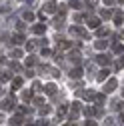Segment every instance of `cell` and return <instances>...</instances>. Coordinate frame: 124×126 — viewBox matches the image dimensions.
Instances as JSON below:
<instances>
[{"mask_svg": "<svg viewBox=\"0 0 124 126\" xmlns=\"http://www.w3.org/2000/svg\"><path fill=\"white\" fill-rule=\"evenodd\" d=\"M70 76H72V78H80V76H82V68H72V70H70Z\"/></svg>", "mask_w": 124, "mask_h": 126, "instance_id": "5bb4252c", "label": "cell"}, {"mask_svg": "<svg viewBox=\"0 0 124 126\" xmlns=\"http://www.w3.org/2000/svg\"><path fill=\"white\" fill-rule=\"evenodd\" d=\"M100 16H102V18H110V16H112V10H102Z\"/></svg>", "mask_w": 124, "mask_h": 126, "instance_id": "f546056e", "label": "cell"}, {"mask_svg": "<svg viewBox=\"0 0 124 126\" xmlns=\"http://www.w3.org/2000/svg\"><path fill=\"white\" fill-rule=\"evenodd\" d=\"M12 56H14V58H22V50L14 48V50H12Z\"/></svg>", "mask_w": 124, "mask_h": 126, "instance_id": "1f68e13d", "label": "cell"}, {"mask_svg": "<svg viewBox=\"0 0 124 126\" xmlns=\"http://www.w3.org/2000/svg\"><path fill=\"white\" fill-rule=\"evenodd\" d=\"M96 62H98L100 66H108V64H110V58H108L106 54H98L96 56Z\"/></svg>", "mask_w": 124, "mask_h": 126, "instance_id": "5b68a950", "label": "cell"}, {"mask_svg": "<svg viewBox=\"0 0 124 126\" xmlns=\"http://www.w3.org/2000/svg\"><path fill=\"white\" fill-rule=\"evenodd\" d=\"M118 2H122V4H124V0H118Z\"/></svg>", "mask_w": 124, "mask_h": 126, "instance_id": "bcb514c9", "label": "cell"}, {"mask_svg": "<svg viewBox=\"0 0 124 126\" xmlns=\"http://www.w3.org/2000/svg\"><path fill=\"white\" fill-rule=\"evenodd\" d=\"M66 110H68V106H60V108H58V116H64Z\"/></svg>", "mask_w": 124, "mask_h": 126, "instance_id": "d6a6232c", "label": "cell"}, {"mask_svg": "<svg viewBox=\"0 0 124 126\" xmlns=\"http://www.w3.org/2000/svg\"><path fill=\"white\" fill-rule=\"evenodd\" d=\"M104 126H116V120L114 118H106L104 120Z\"/></svg>", "mask_w": 124, "mask_h": 126, "instance_id": "83f0119b", "label": "cell"}, {"mask_svg": "<svg viewBox=\"0 0 124 126\" xmlns=\"http://www.w3.org/2000/svg\"><path fill=\"white\" fill-rule=\"evenodd\" d=\"M22 82H24L22 78H20V76H16V78H14V80H12V88H14V90H18V88H22Z\"/></svg>", "mask_w": 124, "mask_h": 126, "instance_id": "30bf717a", "label": "cell"}, {"mask_svg": "<svg viewBox=\"0 0 124 126\" xmlns=\"http://www.w3.org/2000/svg\"><path fill=\"white\" fill-rule=\"evenodd\" d=\"M22 98H24V100H30V98H32V92H30V90L22 92Z\"/></svg>", "mask_w": 124, "mask_h": 126, "instance_id": "836d02e7", "label": "cell"}, {"mask_svg": "<svg viewBox=\"0 0 124 126\" xmlns=\"http://www.w3.org/2000/svg\"><path fill=\"white\" fill-rule=\"evenodd\" d=\"M116 68L120 70V68H124V56L122 58H118V62H116Z\"/></svg>", "mask_w": 124, "mask_h": 126, "instance_id": "e575fe53", "label": "cell"}, {"mask_svg": "<svg viewBox=\"0 0 124 126\" xmlns=\"http://www.w3.org/2000/svg\"><path fill=\"white\" fill-rule=\"evenodd\" d=\"M36 126H48V120H46V118H40V120L36 122Z\"/></svg>", "mask_w": 124, "mask_h": 126, "instance_id": "d590c367", "label": "cell"}, {"mask_svg": "<svg viewBox=\"0 0 124 126\" xmlns=\"http://www.w3.org/2000/svg\"><path fill=\"white\" fill-rule=\"evenodd\" d=\"M64 126H76V124H74V122H68V124H64Z\"/></svg>", "mask_w": 124, "mask_h": 126, "instance_id": "7bdbcfd3", "label": "cell"}, {"mask_svg": "<svg viewBox=\"0 0 124 126\" xmlns=\"http://www.w3.org/2000/svg\"><path fill=\"white\" fill-rule=\"evenodd\" d=\"M122 38H124V30H122Z\"/></svg>", "mask_w": 124, "mask_h": 126, "instance_id": "7dc6e473", "label": "cell"}, {"mask_svg": "<svg viewBox=\"0 0 124 126\" xmlns=\"http://www.w3.org/2000/svg\"><path fill=\"white\" fill-rule=\"evenodd\" d=\"M48 112H50V106H46V104H44V106H40V114H42V116H46Z\"/></svg>", "mask_w": 124, "mask_h": 126, "instance_id": "4316f807", "label": "cell"}, {"mask_svg": "<svg viewBox=\"0 0 124 126\" xmlns=\"http://www.w3.org/2000/svg\"><path fill=\"white\" fill-rule=\"evenodd\" d=\"M10 66H12L14 70H22V68H20V64H18V62H12V64H10Z\"/></svg>", "mask_w": 124, "mask_h": 126, "instance_id": "f35d334b", "label": "cell"}, {"mask_svg": "<svg viewBox=\"0 0 124 126\" xmlns=\"http://www.w3.org/2000/svg\"><path fill=\"white\" fill-rule=\"evenodd\" d=\"M94 46H96V50H104V48H106V46H108V42L100 38V40H96V42H94Z\"/></svg>", "mask_w": 124, "mask_h": 126, "instance_id": "7c38bea8", "label": "cell"}, {"mask_svg": "<svg viewBox=\"0 0 124 126\" xmlns=\"http://www.w3.org/2000/svg\"><path fill=\"white\" fill-rule=\"evenodd\" d=\"M96 34H98L100 38H102V36H106V34H108V28H106V26H102V28H96Z\"/></svg>", "mask_w": 124, "mask_h": 126, "instance_id": "44dd1931", "label": "cell"}, {"mask_svg": "<svg viewBox=\"0 0 124 126\" xmlns=\"http://www.w3.org/2000/svg\"><path fill=\"white\" fill-rule=\"evenodd\" d=\"M84 126H96V122H94V120H92V118H88V120L84 122Z\"/></svg>", "mask_w": 124, "mask_h": 126, "instance_id": "8d00e7d4", "label": "cell"}, {"mask_svg": "<svg viewBox=\"0 0 124 126\" xmlns=\"http://www.w3.org/2000/svg\"><path fill=\"white\" fill-rule=\"evenodd\" d=\"M72 46V42H68V40H62V42H58V48H70Z\"/></svg>", "mask_w": 124, "mask_h": 126, "instance_id": "603a6c76", "label": "cell"}, {"mask_svg": "<svg viewBox=\"0 0 124 126\" xmlns=\"http://www.w3.org/2000/svg\"><path fill=\"white\" fill-rule=\"evenodd\" d=\"M84 4H86V6H90V8H94V6L98 4V0H84Z\"/></svg>", "mask_w": 124, "mask_h": 126, "instance_id": "f1b7e54d", "label": "cell"}, {"mask_svg": "<svg viewBox=\"0 0 124 126\" xmlns=\"http://www.w3.org/2000/svg\"><path fill=\"white\" fill-rule=\"evenodd\" d=\"M0 124H2V116H0Z\"/></svg>", "mask_w": 124, "mask_h": 126, "instance_id": "f6af8a7d", "label": "cell"}, {"mask_svg": "<svg viewBox=\"0 0 124 126\" xmlns=\"http://www.w3.org/2000/svg\"><path fill=\"white\" fill-rule=\"evenodd\" d=\"M22 16H24V20H28V22H30V20H34V14H32V12H28V10L22 14Z\"/></svg>", "mask_w": 124, "mask_h": 126, "instance_id": "484cf974", "label": "cell"}, {"mask_svg": "<svg viewBox=\"0 0 124 126\" xmlns=\"http://www.w3.org/2000/svg\"><path fill=\"white\" fill-rule=\"evenodd\" d=\"M112 110H122V100H114L112 102Z\"/></svg>", "mask_w": 124, "mask_h": 126, "instance_id": "d4e9b609", "label": "cell"}, {"mask_svg": "<svg viewBox=\"0 0 124 126\" xmlns=\"http://www.w3.org/2000/svg\"><path fill=\"white\" fill-rule=\"evenodd\" d=\"M82 112H84V114L90 118V116H94V114H96V110H94V108H90V106H86V108L82 110Z\"/></svg>", "mask_w": 124, "mask_h": 126, "instance_id": "ffe728a7", "label": "cell"}, {"mask_svg": "<svg viewBox=\"0 0 124 126\" xmlns=\"http://www.w3.org/2000/svg\"><path fill=\"white\" fill-rule=\"evenodd\" d=\"M98 24H100V20H98L96 16H90V18H88V26H90V28H98Z\"/></svg>", "mask_w": 124, "mask_h": 126, "instance_id": "8fae6325", "label": "cell"}, {"mask_svg": "<svg viewBox=\"0 0 124 126\" xmlns=\"http://www.w3.org/2000/svg\"><path fill=\"white\" fill-rule=\"evenodd\" d=\"M26 2H32V0H26Z\"/></svg>", "mask_w": 124, "mask_h": 126, "instance_id": "c3c4849f", "label": "cell"}, {"mask_svg": "<svg viewBox=\"0 0 124 126\" xmlns=\"http://www.w3.org/2000/svg\"><path fill=\"white\" fill-rule=\"evenodd\" d=\"M42 10H44V12H48V14H52V12H56V10H58V6L54 4V0H48V2L42 6Z\"/></svg>", "mask_w": 124, "mask_h": 126, "instance_id": "3957f363", "label": "cell"}, {"mask_svg": "<svg viewBox=\"0 0 124 126\" xmlns=\"http://www.w3.org/2000/svg\"><path fill=\"white\" fill-rule=\"evenodd\" d=\"M120 122H124V112H122V114H120Z\"/></svg>", "mask_w": 124, "mask_h": 126, "instance_id": "b9f144b4", "label": "cell"}, {"mask_svg": "<svg viewBox=\"0 0 124 126\" xmlns=\"http://www.w3.org/2000/svg\"><path fill=\"white\" fill-rule=\"evenodd\" d=\"M68 58H70V62H74V64H80V62H82L80 52H70V54H68Z\"/></svg>", "mask_w": 124, "mask_h": 126, "instance_id": "52a82bcc", "label": "cell"}, {"mask_svg": "<svg viewBox=\"0 0 124 126\" xmlns=\"http://www.w3.org/2000/svg\"><path fill=\"white\" fill-rule=\"evenodd\" d=\"M2 108H4V110H12V108H14V96H12V94L2 102Z\"/></svg>", "mask_w": 124, "mask_h": 126, "instance_id": "8992f818", "label": "cell"}, {"mask_svg": "<svg viewBox=\"0 0 124 126\" xmlns=\"http://www.w3.org/2000/svg\"><path fill=\"white\" fill-rule=\"evenodd\" d=\"M104 4H106V6H110V4H114V0H104Z\"/></svg>", "mask_w": 124, "mask_h": 126, "instance_id": "60d3db41", "label": "cell"}, {"mask_svg": "<svg viewBox=\"0 0 124 126\" xmlns=\"http://www.w3.org/2000/svg\"><path fill=\"white\" fill-rule=\"evenodd\" d=\"M80 114V102H74L72 104V110H70V120H76Z\"/></svg>", "mask_w": 124, "mask_h": 126, "instance_id": "277c9868", "label": "cell"}, {"mask_svg": "<svg viewBox=\"0 0 124 126\" xmlns=\"http://www.w3.org/2000/svg\"><path fill=\"white\" fill-rule=\"evenodd\" d=\"M0 80H2V82L10 80V74H8V72H0Z\"/></svg>", "mask_w": 124, "mask_h": 126, "instance_id": "4dcf8cb0", "label": "cell"}, {"mask_svg": "<svg viewBox=\"0 0 124 126\" xmlns=\"http://www.w3.org/2000/svg\"><path fill=\"white\" fill-rule=\"evenodd\" d=\"M116 86H118V80H116V78H110V80L104 84V94H108V92L116 90Z\"/></svg>", "mask_w": 124, "mask_h": 126, "instance_id": "7a4b0ae2", "label": "cell"}, {"mask_svg": "<svg viewBox=\"0 0 124 126\" xmlns=\"http://www.w3.org/2000/svg\"><path fill=\"white\" fill-rule=\"evenodd\" d=\"M22 42H24V36H22V34H14L12 44H22Z\"/></svg>", "mask_w": 124, "mask_h": 126, "instance_id": "ac0fdd59", "label": "cell"}, {"mask_svg": "<svg viewBox=\"0 0 124 126\" xmlns=\"http://www.w3.org/2000/svg\"><path fill=\"white\" fill-rule=\"evenodd\" d=\"M26 126H32V124H26Z\"/></svg>", "mask_w": 124, "mask_h": 126, "instance_id": "681fc988", "label": "cell"}, {"mask_svg": "<svg viewBox=\"0 0 124 126\" xmlns=\"http://www.w3.org/2000/svg\"><path fill=\"white\" fill-rule=\"evenodd\" d=\"M0 96H2V88H0Z\"/></svg>", "mask_w": 124, "mask_h": 126, "instance_id": "ee69618b", "label": "cell"}, {"mask_svg": "<svg viewBox=\"0 0 124 126\" xmlns=\"http://www.w3.org/2000/svg\"><path fill=\"white\" fill-rule=\"evenodd\" d=\"M112 52H116V54H122V52H124V44H120V42H114V44H112Z\"/></svg>", "mask_w": 124, "mask_h": 126, "instance_id": "9c48e42d", "label": "cell"}, {"mask_svg": "<svg viewBox=\"0 0 124 126\" xmlns=\"http://www.w3.org/2000/svg\"><path fill=\"white\" fill-rule=\"evenodd\" d=\"M70 8H76V10H78V8H82V4L78 2V0H70V4H68Z\"/></svg>", "mask_w": 124, "mask_h": 126, "instance_id": "cb8c5ba5", "label": "cell"}, {"mask_svg": "<svg viewBox=\"0 0 124 126\" xmlns=\"http://www.w3.org/2000/svg\"><path fill=\"white\" fill-rule=\"evenodd\" d=\"M70 32L74 34V36H80V38H88V32L82 28V26H72L70 28Z\"/></svg>", "mask_w": 124, "mask_h": 126, "instance_id": "6da1fadb", "label": "cell"}, {"mask_svg": "<svg viewBox=\"0 0 124 126\" xmlns=\"http://www.w3.org/2000/svg\"><path fill=\"white\" fill-rule=\"evenodd\" d=\"M20 112H24V114L28 112V114H30V112H32V110H30V108H26V106H22V108H20Z\"/></svg>", "mask_w": 124, "mask_h": 126, "instance_id": "ab89813d", "label": "cell"}, {"mask_svg": "<svg viewBox=\"0 0 124 126\" xmlns=\"http://www.w3.org/2000/svg\"><path fill=\"white\" fill-rule=\"evenodd\" d=\"M32 30H34V34H44V30H46V26H44V24H36V26H34Z\"/></svg>", "mask_w": 124, "mask_h": 126, "instance_id": "4fadbf2b", "label": "cell"}, {"mask_svg": "<svg viewBox=\"0 0 124 126\" xmlns=\"http://www.w3.org/2000/svg\"><path fill=\"white\" fill-rule=\"evenodd\" d=\"M108 74H110V72L104 68V70H100V72L96 74V78H98V80H106V78H108Z\"/></svg>", "mask_w": 124, "mask_h": 126, "instance_id": "9a60e30c", "label": "cell"}, {"mask_svg": "<svg viewBox=\"0 0 124 126\" xmlns=\"http://www.w3.org/2000/svg\"><path fill=\"white\" fill-rule=\"evenodd\" d=\"M36 62H38V60H36V56H28V58H26V66H34Z\"/></svg>", "mask_w": 124, "mask_h": 126, "instance_id": "7402d4cb", "label": "cell"}, {"mask_svg": "<svg viewBox=\"0 0 124 126\" xmlns=\"http://www.w3.org/2000/svg\"><path fill=\"white\" fill-rule=\"evenodd\" d=\"M114 22H116V24H122V22H124V14H122V12H116V14H114Z\"/></svg>", "mask_w": 124, "mask_h": 126, "instance_id": "e0dca14e", "label": "cell"}, {"mask_svg": "<svg viewBox=\"0 0 124 126\" xmlns=\"http://www.w3.org/2000/svg\"><path fill=\"white\" fill-rule=\"evenodd\" d=\"M44 92L50 94V96H54V94H56V84H46L44 86Z\"/></svg>", "mask_w": 124, "mask_h": 126, "instance_id": "ba28073f", "label": "cell"}, {"mask_svg": "<svg viewBox=\"0 0 124 126\" xmlns=\"http://www.w3.org/2000/svg\"><path fill=\"white\" fill-rule=\"evenodd\" d=\"M34 104H36V106H42L44 100H42V98H34Z\"/></svg>", "mask_w": 124, "mask_h": 126, "instance_id": "74e56055", "label": "cell"}, {"mask_svg": "<svg viewBox=\"0 0 124 126\" xmlns=\"http://www.w3.org/2000/svg\"><path fill=\"white\" fill-rule=\"evenodd\" d=\"M94 102H96L98 106H102V104H104V94H94Z\"/></svg>", "mask_w": 124, "mask_h": 126, "instance_id": "d6986e66", "label": "cell"}, {"mask_svg": "<svg viewBox=\"0 0 124 126\" xmlns=\"http://www.w3.org/2000/svg\"><path fill=\"white\" fill-rule=\"evenodd\" d=\"M122 96H124V94H122Z\"/></svg>", "mask_w": 124, "mask_h": 126, "instance_id": "f907efd6", "label": "cell"}, {"mask_svg": "<svg viewBox=\"0 0 124 126\" xmlns=\"http://www.w3.org/2000/svg\"><path fill=\"white\" fill-rule=\"evenodd\" d=\"M10 124H12V126H20V124H22V116H12V118H10Z\"/></svg>", "mask_w": 124, "mask_h": 126, "instance_id": "2e32d148", "label": "cell"}]
</instances>
